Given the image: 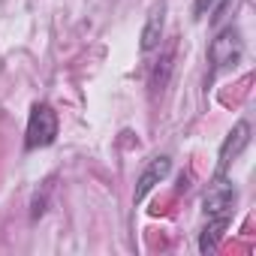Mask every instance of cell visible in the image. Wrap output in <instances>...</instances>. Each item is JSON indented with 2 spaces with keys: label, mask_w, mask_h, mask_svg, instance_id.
I'll use <instances>...</instances> for the list:
<instances>
[{
  "label": "cell",
  "mask_w": 256,
  "mask_h": 256,
  "mask_svg": "<svg viewBox=\"0 0 256 256\" xmlns=\"http://www.w3.org/2000/svg\"><path fill=\"white\" fill-rule=\"evenodd\" d=\"M235 202H238V190H235L232 178L226 172H214V178H211V184L202 196V211H205V226H202V235H199V250L202 253H208L220 244L223 232L232 223Z\"/></svg>",
  "instance_id": "6da1fadb"
},
{
  "label": "cell",
  "mask_w": 256,
  "mask_h": 256,
  "mask_svg": "<svg viewBox=\"0 0 256 256\" xmlns=\"http://www.w3.org/2000/svg\"><path fill=\"white\" fill-rule=\"evenodd\" d=\"M244 58V42H241V34L229 24V28H220L217 36L211 40L208 46V60H211V70L214 72H226V70H235Z\"/></svg>",
  "instance_id": "7a4b0ae2"
},
{
  "label": "cell",
  "mask_w": 256,
  "mask_h": 256,
  "mask_svg": "<svg viewBox=\"0 0 256 256\" xmlns=\"http://www.w3.org/2000/svg\"><path fill=\"white\" fill-rule=\"evenodd\" d=\"M54 139H58V112L48 102H36L30 108V118H28L24 148L28 151H40V148H48Z\"/></svg>",
  "instance_id": "3957f363"
},
{
  "label": "cell",
  "mask_w": 256,
  "mask_h": 256,
  "mask_svg": "<svg viewBox=\"0 0 256 256\" xmlns=\"http://www.w3.org/2000/svg\"><path fill=\"white\" fill-rule=\"evenodd\" d=\"M247 145H250V124H247V120H238L232 130H229V136L223 139V145H220L217 172H229V166L238 160V154H241Z\"/></svg>",
  "instance_id": "277c9868"
},
{
  "label": "cell",
  "mask_w": 256,
  "mask_h": 256,
  "mask_svg": "<svg viewBox=\"0 0 256 256\" xmlns=\"http://www.w3.org/2000/svg\"><path fill=\"white\" fill-rule=\"evenodd\" d=\"M172 172V160L166 157V154H160V157H154V160H148V166L142 169V175H139V181H136V193H133V202L139 205L166 175Z\"/></svg>",
  "instance_id": "5b68a950"
},
{
  "label": "cell",
  "mask_w": 256,
  "mask_h": 256,
  "mask_svg": "<svg viewBox=\"0 0 256 256\" xmlns=\"http://www.w3.org/2000/svg\"><path fill=\"white\" fill-rule=\"evenodd\" d=\"M163 28H166V0H157V4L148 10L145 28H142V42H139L142 52H154V48H160Z\"/></svg>",
  "instance_id": "8992f818"
},
{
  "label": "cell",
  "mask_w": 256,
  "mask_h": 256,
  "mask_svg": "<svg viewBox=\"0 0 256 256\" xmlns=\"http://www.w3.org/2000/svg\"><path fill=\"white\" fill-rule=\"evenodd\" d=\"M214 4H217V0H196V4H193L196 18H205V12H211V10H214Z\"/></svg>",
  "instance_id": "52a82bcc"
}]
</instances>
